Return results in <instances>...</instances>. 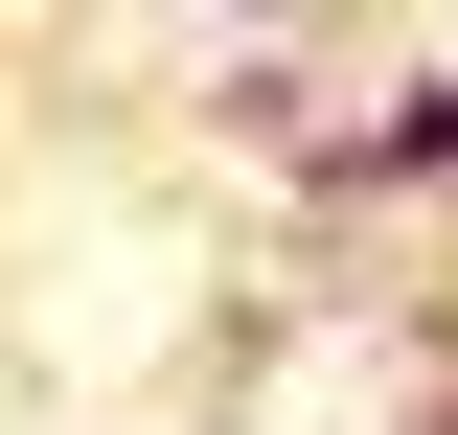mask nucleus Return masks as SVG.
Returning a JSON list of instances; mask_svg holds the SVG:
<instances>
[{"label":"nucleus","mask_w":458,"mask_h":435,"mask_svg":"<svg viewBox=\"0 0 458 435\" xmlns=\"http://www.w3.org/2000/svg\"><path fill=\"white\" fill-rule=\"evenodd\" d=\"M412 435H458V367H436V389H412Z\"/></svg>","instance_id":"obj_1"}]
</instances>
